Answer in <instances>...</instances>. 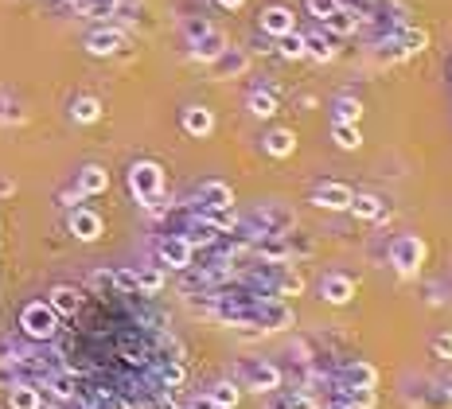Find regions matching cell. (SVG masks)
<instances>
[{
  "instance_id": "1",
  "label": "cell",
  "mask_w": 452,
  "mask_h": 409,
  "mask_svg": "<svg viewBox=\"0 0 452 409\" xmlns=\"http://www.w3.org/2000/svg\"><path fill=\"white\" fill-rule=\"evenodd\" d=\"M129 191H133V195L141 199L149 211H160V191H164L160 164H152V160L133 164V172H129Z\"/></svg>"
},
{
  "instance_id": "2",
  "label": "cell",
  "mask_w": 452,
  "mask_h": 409,
  "mask_svg": "<svg viewBox=\"0 0 452 409\" xmlns=\"http://www.w3.org/2000/svg\"><path fill=\"white\" fill-rule=\"evenodd\" d=\"M390 265L401 277H414L425 265V242L417 238V234H398V238L390 242Z\"/></svg>"
},
{
  "instance_id": "3",
  "label": "cell",
  "mask_w": 452,
  "mask_h": 409,
  "mask_svg": "<svg viewBox=\"0 0 452 409\" xmlns=\"http://www.w3.org/2000/svg\"><path fill=\"white\" fill-rule=\"evenodd\" d=\"M20 328L28 331L31 339H51V336H55V328H59V316H55V308H51V304L36 300V304H28V308H23Z\"/></svg>"
},
{
  "instance_id": "4",
  "label": "cell",
  "mask_w": 452,
  "mask_h": 409,
  "mask_svg": "<svg viewBox=\"0 0 452 409\" xmlns=\"http://www.w3.org/2000/svg\"><path fill=\"white\" fill-rule=\"evenodd\" d=\"M363 20H367V12H359V8L340 4V8H335V12L324 20V28H327V36L343 39V36H355V31L363 28Z\"/></svg>"
},
{
  "instance_id": "5",
  "label": "cell",
  "mask_w": 452,
  "mask_h": 409,
  "mask_svg": "<svg viewBox=\"0 0 452 409\" xmlns=\"http://www.w3.org/2000/svg\"><path fill=\"white\" fill-rule=\"evenodd\" d=\"M351 195H355V191H351L347 183H320V187L312 191V203L324 207V211H347Z\"/></svg>"
},
{
  "instance_id": "6",
  "label": "cell",
  "mask_w": 452,
  "mask_h": 409,
  "mask_svg": "<svg viewBox=\"0 0 452 409\" xmlns=\"http://www.w3.org/2000/svg\"><path fill=\"white\" fill-rule=\"evenodd\" d=\"M191 242L184 238V234H172V238H164L160 242V262L164 265H172V269H187L191 265Z\"/></svg>"
},
{
  "instance_id": "7",
  "label": "cell",
  "mask_w": 452,
  "mask_h": 409,
  "mask_svg": "<svg viewBox=\"0 0 452 409\" xmlns=\"http://www.w3.org/2000/svg\"><path fill=\"white\" fill-rule=\"evenodd\" d=\"M246 386L258 390V394H269V390L281 386V371L273 363H253V366H246Z\"/></svg>"
},
{
  "instance_id": "8",
  "label": "cell",
  "mask_w": 452,
  "mask_h": 409,
  "mask_svg": "<svg viewBox=\"0 0 452 409\" xmlns=\"http://www.w3.org/2000/svg\"><path fill=\"white\" fill-rule=\"evenodd\" d=\"M320 296H324L327 304H347V300L355 296V281L343 277V273H327V277L320 281Z\"/></svg>"
},
{
  "instance_id": "9",
  "label": "cell",
  "mask_w": 452,
  "mask_h": 409,
  "mask_svg": "<svg viewBox=\"0 0 452 409\" xmlns=\"http://www.w3.org/2000/svg\"><path fill=\"white\" fill-rule=\"evenodd\" d=\"M223 51H226V36H223V31H215V28L203 31L199 39H191V55L199 58V63H215Z\"/></svg>"
},
{
  "instance_id": "10",
  "label": "cell",
  "mask_w": 452,
  "mask_h": 409,
  "mask_svg": "<svg viewBox=\"0 0 452 409\" xmlns=\"http://www.w3.org/2000/svg\"><path fill=\"white\" fill-rule=\"evenodd\" d=\"M297 28V20H293V12L289 8H281V4H273V8H266V12H261V31H266V36H285V31H293Z\"/></svg>"
},
{
  "instance_id": "11",
  "label": "cell",
  "mask_w": 452,
  "mask_h": 409,
  "mask_svg": "<svg viewBox=\"0 0 452 409\" xmlns=\"http://www.w3.org/2000/svg\"><path fill=\"white\" fill-rule=\"evenodd\" d=\"M121 43H125V31H117V28H98V31H90V39H86L90 55H113Z\"/></svg>"
},
{
  "instance_id": "12",
  "label": "cell",
  "mask_w": 452,
  "mask_h": 409,
  "mask_svg": "<svg viewBox=\"0 0 452 409\" xmlns=\"http://www.w3.org/2000/svg\"><path fill=\"white\" fill-rule=\"evenodd\" d=\"M70 234H75L78 242H98L102 238V219H98L94 211H75L70 214Z\"/></svg>"
},
{
  "instance_id": "13",
  "label": "cell",
  "mask_w": 452,
  "mask_h": 409,
  "mask_svg": "<svg viewBox=\"0 0 452 409\" xmlns=\"http://www.w3.org/2000/svg\"><path fill=\"white\" fill-rule=\"evenodd\" d=\"M273 292H277V296H300V292H304V277L281 262V265H277V273H273Z\"/></svg>"
},
{
  "instance_id": "14",
  "label": "cell",
  "mask_w": 452,
  "mask_h": 409,
  "mask_svg": "<svg viewBox=\"0 0 452 409\" xmlns=\"http://www.w3.org/2000/svg\"><path fill=\"white\" fill-rule=\"evenodd\" d=\"M184 129L191 133V137H207V133L215 129V117H211L207 105H187L184 110Z\"/></svg>"
},
{
  "instance_id": "15",
  "label": "cell",
  "mask_w": 452,
  "mask_h": 409,
  "mask_svg": "<svg viewBox=\"0 0 452 409\" xmlns=\"http://www.w3.org/2000/svg\"><path fill=\"white\" fill-rule=\"evenodd\" d=\"M340 382H343V390H351V386H374L378 371L371 363H347V366H343V374H340Z\"/></svg>"
},
{
  "instance_id": "16",
  "label": "cell",
  "mask_w": 452,
  "mask_h": 409,
  "mask_svg": "<svg viewBox=\"0 0 452 409\" xmlns=\"http://www.w3.org/2000/svg\"><path fill=\"white\" fill-rule=\"evenodd\" d=\"M347 211L355 214V219H367V222H374V219H382V214H386V203H382V199H378V195H351Z\"/></svg>"
},
{
  "instance_id": "17",
  "label": "cell",
  "mask_w": 452,
  "mask_h": 409,
  "mask_svg": "<svg viewBox=\"0 0 452 409\" xmlns=\"http://www.w3.org/2000/svg\"><path fill=\"white\" fill-rule=\"evenodd\" d=\"M211 66H215V74H219V78H238V74H242L246 66H250V58H246L242 51H234V47H226V51L219 55Z\"/></svg>"
},
{
  "instance_id": "18",
  "label": "cell",
  "mask_w": 452,
  "mask_h": 409,
  "mask_svg": "<svg viewBox=\"0 0 452 409\" xmlns=\"http://www.w3.org/2000/svg\"><path fill=\"white\" fill-rule=\"evenodd\" d=\"M105 187H110V175H105V168L90 164V168L78 172V191H82V195H102Z\"/></svg>"
},
{
  "instance_id": "19",
  "label": "cell",
  "mask_w": 452,
  "mask_h": 409,
  "mask_svg": "<svg viewBox=\"0 0 452 409\" xmlns=\"http://www.w3.org/2000/svg\"><path fill=\"white\" fill-rule=\"evenodd\" d=\"M47 304L55 308V316H75L78 312V304H82V296L75 289H67V285H59V289H51V300Z\"/></svg>"
},
{
  "instance_id": "20",
  "label": "cell",
  "mask_w": 452,
  "mask_h": 409,
  "mask_svg": "<svg viewBox=\"0 0 452 409\" xmlns=\"http://www.w3.org/2000/svg\"><path fill=\"white\" fill-rule=\"evenodd\" d=\"M199 203L203 207H234V195H230V187L226 183H203L199 187Z\"/></svg>"
},
{
  "instance_id": "21",
  "label": "cell",
  "mask_w": 452,
  "mask_h": 409,
  "mask_svg": "<svg viewBox=\"0 0 452 409\" xmlns=\"http://www.w3.org/2000/svg\"><path fill=\"white\" fill-rule=\"evenodd\" d=\"M203 222H211L219 234L223 230H234L238 227V214H234V207H203V214H199Z\"/></svg>"
},
{
  "instance_id": "22",
  "label": "cell",
  "mask_w": 452,
  "mask_h": 409,
  "mask_svg": "<svg viewBox=\"0 0 452 409\" xmlns=\"http://www.w3.org/2000/svg\"><path fill=\"white\" fill-rule=\"evenodd\" d=\"M332 137H335V145H340L343 152H355V148L363 145V133H359V125H347V121H335V125H332Z\"/></svg>"
},
{
  "instance_id": "23",
  "label": "cell",
  "mask_w": 452,
  "mask_h": 409,
  "mask_svg": "<svg viewBox=\"0 0 452 409\" xmlns=\"http://www.w3.org/2000/svg\"><path fill=\"white\" fill-rule=\"evenodd\" d=\"M293 148H297V137H293V129H273L266 137V152L269 156H293Z\"/></svg>"
},
{
  "instance_id": "24",
  "label": "cell",
  "mask_w": 452,
  "mask_h": 409,
  "mask_svg": "<svg viewBox=\"0 0 452 409\" xmlns=\"http://www.w3.org/2000/svg\"><path fill=\"white\" fill-rule=\"evenodd\" d=\"M304 55L316 58V63H327V58H335L332 36H304Z\"/></svg>"
},
{
  "instance_id": "25",
  "label": "cell",
  "mask_w": 452,
  "mask_h": 409,
  "mask_svg": "<svg viewBox=\"0 0 452 409\" xmlns=\"http://www.w3.org/2000/svg\"><path fill=\"white\" fill-rule=\"evenodd\" d=\"M398 43H401V51H406V55H421L425 47H429V36H425L421 28H401L398 31Z\"/></svg>"
},
{
  "instance_id": "26",
  "label": "cell",
  "mask_w": 452,
  "mask_h": 409,
  "mask_svg": "<svg viewBox=\"0 0 452 409\" xmlns=\"http://www.w3.org/2000/svg\"><path fill=\"white\" fill-rule=\"evenodd\" d=\"M343 402L351 409H374L378 394H374V386H351V390H343Z\"/></svg>"
},
{
  "instance_id": "27",
  "label": "cell",
  "mask_w": 452,
  "mask_h": 409,
  "mask_svg": "<svg viewBox=\"0 0 452 409\" xmlns=\"http://www.w3.org/2000/svg\"><path fill=\"white\" fill-rule=\"evenodd\" d=\"M250 113L253 117H273L277 113V94L273 90H253L250 94Z\"/></svg>"
},
{
  "instance_id": "28",
  "label": "cell",
  "mask_w": 452,
  "mask_h": 409,
  "mask_svg": "<svg viewBox=\"0 0 452 409\" xmlns=\"http://www.w3.org/2000/svg\"><path fill=\"white\" fill-rule=\"evenodd\" d=\"M8 402H12V409H39V390L28 386V382H16Z\"/></svg>"
},
{
  "instance_id": "29",
  "label": "cell",
  "mask_w": 452,
  "mask_h": 409,
  "mask_svg": "<svg viewBox=\"0 0 452 409\" xmlns=\"http://www.w3.org/2000/svg\"><path fill=\"white\" fill-rule=\"evenodd\" d=\"M359 117H363V102L359 98H335V121L359 125Z\"/></svg>"
},
{
  "instance_id": "30",
  "label": "cell",
  "mask_w": 452,
  "mask_h": 409,
  "mask_svg": "<svg viewBox=\"0 0 452 409\" xmlns=\"http://www.w3.org/2000/svg\"><path fill=\"white\" fill-rule=\"evenodd\" d=\"M277 51H281L285 58H304V36L297 28L285 31V36H277Z\"/></svg>"
},
{
  "instance_id": "31",
  "label": "cell",
  "mask_w": 452,
  "mask_h": 409,
  "mask_svg": "<svg viewBox=\"0 0 452 409\" xmlns=\"http://www.w3.org/2000/svg\"><path fill=\"white\" fill-rule=\"evenodd\" d=\"M70 113H75V121L90 125V121H98V117H102V102H98V98H78V102L70 105Z\"/></svg>"
},
{
  "instance_id": "32",
  "label": "cell",
  "mask_w": 452,
  "mask_h": 409,
  "mask_svg": "<svg viewBox=\"0 0 452 409\" xmlns=\"http://www.w3.org/2000/svg\"><path fill=\"white\" fill-rule=\"evenodd\" d=\"M47 386H51V394L59 398V402H70V398H75V374H51Z\"/></svg>"
},
{
  "instance_id": "33",
  "label": "cell",
  "mask_w": 452,
  "mask_h": 409,
  "mask_svg": "<svg viewBox=\"0 0 452 409\" xmlns=\"http://www.w3.org/2000/svg\"><path fill=\"white\" fill-rule=\"evenodd\" d=\"M215 234H219V230L211 227V222H203V219H199V222H191V230H187L184 238L191 242V249H195V246H211V242H215Z\"/></svg>"
},
{
  "instance_id": "34",
  "label": "cell",
  "mask_w": 452,
  "mask_h": 409,
  "mask_svg": "<svg viewBox=\"0 0 452 409\" xmlns=\"http://www.w3.org/2000/svg\"><path fill=\"white\" fill-rule=\"evenodd\" d=\"M238 398H242V390H238L234 382H219V386L211 390V402L215 405H234L238 409Z\"/></svg>"
},
{
  "instance_id": "35",
  "label": "cell",
  "mask_w": 452,
  "mask_h": 409,
  "mask_svg": "<svg viewBox=\"0 0 452 409\" xmlns=\"http://www.w3.org/2000/svg\"><path fill=\"white\" fill-rule=\"evenodd\" d=\"M137 289L141 292H160L164 289V273L160 269H141L137 273Z\"/></svg>"
},
{
  "instance_id": "36",
  "label": "cell",
  "mask_w": 452,
  "mask_h": 409,
  "mask_svg": "<svg viewBox=\"0 0 452 409\" xmlns=\"http://www.w3.org/2000/svg\"><path fill=\"white\" fill-rule=\"evenodd\" d=\"M343 0H308V16H316V20H327V16L340 8Z\"/></svg>"
},
{
  "instance_id": "37",
  "label": "cell",
  "mask_w": 452,
  "mask_h": 409,
  "mask_svg": "<svg viewBox=\"0 0 452 409\" xmlns=\"http://www.w3.org/2000/svg\"><path fill=\"white\" fill-rule=\"evenodd\" d=\"M113 289H121V292H141V289H137V273H133V269H117V273H113Z\"/></svg>"
},
{
  "instance_id": "38",
  "label": "cell",
  "mask_w": 452,
  "mask_h": 409,
  "mask_svg": "<svg viewBox=\"0 0 452 409\" xmlns=\"http://www.w3.org/2000/svg\"><path fill=\"white\" fill-rule=\"evenodd\" d=\"M281 409H320V402H316L312 394H293V398H289V402H285Z\"/></svg>"
},
{
  "instance_id": "39",
  "label": "cell",
  "mask_w": 452,
  "mask_h": 409,
  "mask_svg": "<svg viewBox=\"0 0 452 409\" xmlns=\"http://www.w3.org/2000/svg\"><path fill=\"white\" fill-rule=\"evenodd\" d=\"M164 382H168V386H179V382H184V366L168 363V366H164Z\"/></svg>"
},
{
  "instance_id": "40",
  "label": "cell",
  "mask_w": 452,
  "mask_h": 409,
  "mask_svg": "<svg viewBox=\"0 0 452 409\" xmlns=\"http://www.w3.org/2000/svg\"><path fill=\"white\" fill-rule=\"evenodd\" d=\"M433 351H437L441 358H448V363H452V336H437V339H433Z\"/></svg>"
},
{
  "instance_id": "41",
  "label": "cell",
  "mask_w": 452,
  "mask_h": 409,
  "mask_svg": "<svg viewBox=\"0 0 452 409\" xmlns=\"http://www.w3.org/2000/svg\"><path fill=\"white\" fill-rule=\"evenodd\" d=\"M378 58H406V51H401V43L394 39V43H382V47H378Z\"/></svg>"
},
{
  "instance_id": "42",
  "label": "cell",
  "mask_w": 452,
  "mask_h": 409,
  "mask_svg": "<svg viewBox=\"0 0 452 409\" xmlns=\"http://www.w3.org/2000/svg\"><path fill=\"white\" fill-rule=\"evenodd\" d=\"M203 31H211V24H207V20H191V24H187V36H191V39H199Z\"/></svg>"
},
{
  "instance_id": "43",
  "label": "cell",
  "mask_w": 452,
  "mask_h": 409,
  "mask_svg": "<svg viewBox=\"0 0 452 409\" xmlns=\"http://www.w3.org/2000/svg\"><path fill=\"white\" fill-rule=\"evenodd\" d=\"M191 409H215V402H211V394H203V398H195Z\"/></svg>"
},
{
  "instance_id": "44",
  "label": "cell",
  "mask_w": 452,
  "mask_h": 409,
  "mask_svg": "<svg viewBox=\"0 0 452 409\" xmlns=\"http://www.w3.org/2000/svg\"><path fill=\"white\" fill-rule=\"evenodd\" d=\"M94 409H121L113 398H94Z\"/></svg>"
},
{
  "instance_id": "45",
  "label": "cell",
  "mask_w": 452,
  "mask_h": 409,
  "mask_svg": "<svg viewBox=\"0 0 452 409\" xmlns=\"http://www.w3.org/2000/svg\"><path fill=\"white\" fill-rule=\"evenodd\" d=\"M441 390H445V398H448V402H452V374H448V378H445V382H441Z\"/></svg>"
},
{
  "instance_id": "46",
  "label": "cell",
  "mask_w": 452,
  "mask_h": 409,
  "mask_svg": "<svg viewBox=\"0 0 452 409\" xmlns=\"http://www.w3.org/2000/svg\"><path fill=\"white\" fill-rule=\"evenodd\" d=\"M156 409H179L176 402H168V398H164V402H156Z\"/></svg>"
},
{
  "instance_id": "47",
  "label": "cell",
  "mask_w": 452,
  "mask_h": 409,
  "mask_svg": "<svg viewBox=\"0 0 452 409\" xmlns=\"http://www.w3.org/2000/svg\"><path fill=\"white\" fill-rule=\"evenodd\" d=\"M0 191H12V180H4V175H0Z\"/></svg>"
},
{
  "instance_id": "48",
  "label": "cell",
  "mask_w": 452,
  "mask_h": 409,
  "mask_svg": "<svg viewBox=\"0 0 452 409\" xmlns=\"http://www.w3.org/2000/svg\"><path fill=\"white\" fill-rule=\"evenodd\" d=\"M327 409H351V405H347V402H343V398H340V402H332Z\"/></svg>"
},
{
  "instance_id": "49",
  "label": "cell",
  "mask_w": 452,
  "mask_h": 409,
  "mask_svg": "<svg viewBox=\"0 0 452 409\" xmlns=\"http://www.w3.org/2000/svg\"><path fill=\"white\" fill-rule=\"evenodd\" d=\"M219 4H223V8H238L242 0H219Z\"/></svg>"
},
{
  "instance_id": "50",
  "label": "cell",
  "mask_w": 452,
  "mask_h": 409,
  "mask_svg": "<svg viewBox=\"0 0 452 409\" xmlns=\"http://www.w3.org/2000/svg\"><path fill=\"white\" fill-rule=\"evenodd\" d=\"M215 409H234V405H215Z\"/></svg>"
}]
</instances>
